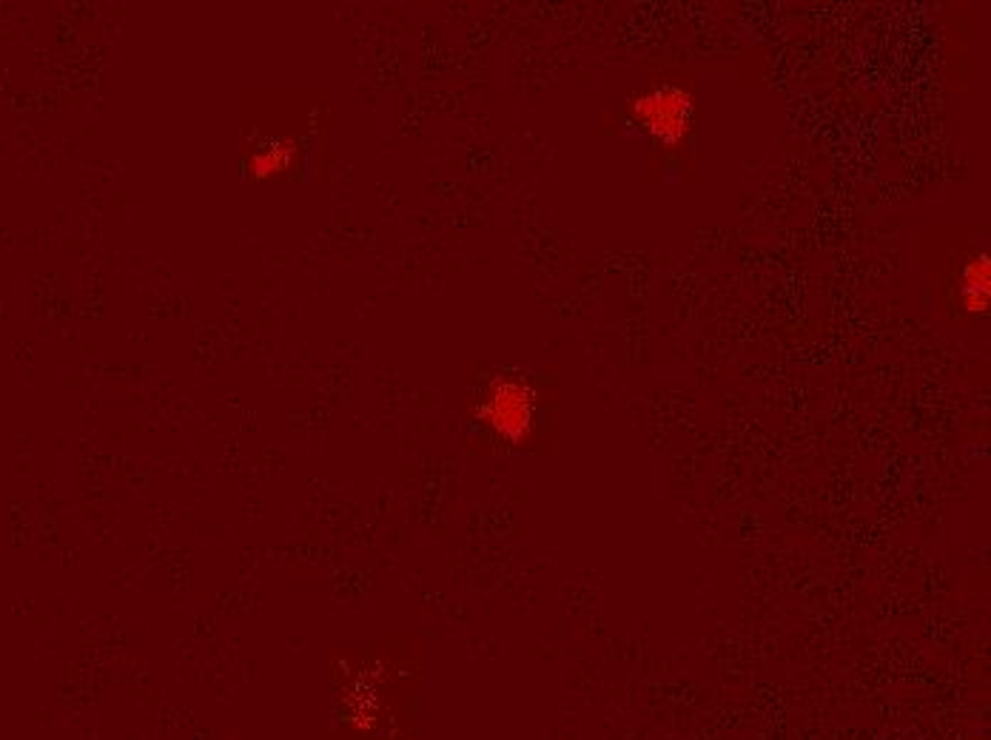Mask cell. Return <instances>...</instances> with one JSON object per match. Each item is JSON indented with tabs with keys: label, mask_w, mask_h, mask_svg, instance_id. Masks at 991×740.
<instances>
[{
	"label": "cell",
	"mask_w": 991,
	"mask_h": 740,
	"mask_svg": "<svg viewBox=\"0 0 991 740\" xmlns=\"http://www.w3.org/2000/svg\"><path fill=\"white\" fill-rule=\"evenodd\" d=\"M633 109L647 126V132H653L664 143H675L689 126V100L673 86L642 94Z\"/></svg>",
	"instance_id": "1"
},
{
	"label": "cell",
	"mask_w": 991,
	"mask_h": 740,
	"mask_svg": "<svg viewBox=\"0 0 991 740\" xmlns=\"http://www.w3.org/2000/svg\"><path fill=\"white\" fill-rule=\"evenodd\" d=\"M530 419V399L519 384H499L493 397V422L499 430L524 428Z\"/></svg>",
	"instance_id": "2"
},
{
	"label": "cell",
	"mask_w": 991,
	"mask_h": 740,
	"mask_svg": "<svg viewBox=\"0 0 991 740\" xmlns=\"http://www.w3.org/2000/svg\"><path fill=\"white\" fill-rule=\"evenodd\" d=\"M991 265L985 254H978L972 263L966 265L963 274V302L969 311H985L989 308V282H991Z\"/></svg>",
	"instance_id": "3"
}]
</instances>
